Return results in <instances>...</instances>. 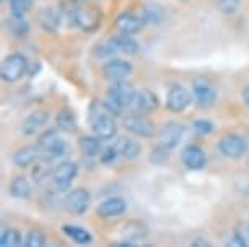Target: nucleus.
Segmentation results:
<instances>
[{"mask_svg":"<svg viewBox=\"0 0 249 247\" xmlns=\"http://www.w3.org/2000/svg\"><path fill=\"white\" fill-rule=\"evenodd\" d=\"M8 28H10L13 34L20 36V38L26 36L28 31H30V26H28L25 16H17V15H10V18H8Z\"/></svg>","mask_w":249,"mask_h":247,"instance_id":"31","label":"nucleus"},{"mask_svg":"<svg viewBox=\"0 0 249 247\" xmlns=\"http://www.w3.org/2000/svg\"><path fill=\"white\" fill-rule=\"evenodd\" d=\"M28 72V60L23 54L20 52H13L5 60L2 62L0 67V75L2 80L7 83H15L18 80H21Z\"/></svg>","mask_w":249,"mask_h":247,"instance_id":"4","label":"nucleus"},{"mask_svg":"<svg viewBox=\"0 0 249 247\" xmlns=\"http://www.w3.org/2000/svg\"><path fill=\"white\" fill-rule=\"evenodd\" d=\"M41 158V148L37 145H30V147H23L20 150H17L13 153V163L18 167H30L35 163H37V160Z\"/></svg>","mask_w":249,"mask_h":247,"instance_id":"20","label":"nucleus"},{"mask_svg":"<svg viewBox=\"0 0 249 247\" xmlns=\"http://www.w3.org/2000/svg\"><path fill=\"white\" fill-rule=\"evenodd\" d=\"M114 113L107 108L105 102H91L88 109V119H90L91 129L98 138L101 140H111L117 133V124Z\"/></svg>","mask_w":249,"mask_h":247,"instance_id":"1","label":"nucleus"},{"mask_svg":"<svg viewBox=\"0 0 249 247\" xmlns=\"http://www.w3.org/2000/svg\"><path fill=\"white\" fill-rule=\"evenodd\" d=\"M49 114L44 109H36L31 114L26 115V119L21 124V133L25 137H33V135L39 133V130L48 124Z\"/></svg>","mask_w":249,"mask_h":247,"instance_id":"16","label":"nucleus"},{"mask_svg":"<svg viewBox=\"0 0 249 247\" xmlns=\"http://www.w3.org/2000/svg\"><path fill=\"white\" fill-rule=\"evenodd\" d=\"M182 135H184V125L181 122H168L164 124L158 132V147L164 148V150H173L179 145V142L182 140Z\"/></svg>","mask_w":249,"mask_h":247,"instance_id":"6","label":"nucleus"},{"mask_svg":"<svg viewBox=\"0 0 249 247\" xmlns=\"http://www.w3.org/2000/svg\"><path fill=\"white\" fill-rule=\"evenodd\" d=\"M69 20L72 21V25L82 28L85 31H90L100 23V13L93 10V8H73L69 13Z\"/></svg>","mask_w":249,"mask_h":247,"instance_id":"14","label":"nucleus"},{"mask_svg":"<svg viewBox=\"0 0 249 247\" xmlns=\"http://www.w3.org/2000/svg\"><path fill=\"white\" fill-rule=\"evenodd\" d=\"M132 72H134V65L129 60H122V59H112L109 62H106L105 67H103V75L111 83L127 80L132 75Z\"/></svg>","mask_w":249,"mask_h":247,"instance_id":"11","label":"nucleus"},{"mask_svg":"<svg viewBox=\"0 0 249 247\" xmlns=\"http://www.w3.org/2000/svg\"><path fill=\"white\" fill-rule=\"evenodd\" d=\"M191 247H212V246H210L209 242L204 241V239H196L194 242H192Z\"/></svg>","mask_w":249,"mask_h":247,"instance_id":"39","label":"nucleus"},{"mask_svg":"<svg viewBox=\"0 0 249 247\" xmlns=\"http://www.w3.org/2000/svg\"><path fill=\"white\" fill-rule=\"evenodd\" d=\"M90 202H91V195L83 187H77V189L70 190L64 198L65 208H67L72 215H77V216L83 215V213L87 212L88 207H90Z\"/></svg>","mask_w":249,"mask_h":247,"instance_id":"8","label":"nucleus"},{"mask_svg":"<svg viewBox=\"0 0 249 247\" xmlns=\"http://www.w3.org/2000/svg\"><path fill=\"white\" fill-rule=\"evenodd\" d=\"M12 15L26 16V13L33 8V0H8Z\"/></svg>","mask_w":249,"mask_h":247,"instance_id":"33","label":"nucleus"},{"mask_svg":"<svg viewBox=\"0 0 249 247\" xmlns=\"http://www.w3.org/2000/svg\"><path fill=\"white\" fill-rule=\"evenodd\" d=\"M227 247H249V244H246V242H244L238 234H233V236L228 239Z\"/></svg>","mask_w":249,"mask_h":247,"instance_id":"37","label":"nucleus"},{"mask_svg":"<svg viewBox=\"0 0 249 247\" xmlns=\"http://www.w3.org/2000/svg\"><path fill=\"white\" fill-rule=\"evenodd\" d=\"M192 130L197 133V135H209L212 133L213 130V122L209 119H196L192 122Z\"/></svg>","mask_w":249,"mask_h":247,"instance_id":"35","label":"nucleus"},{"mask_svg":"<svg viewBox=\"0 0 249 247\" xmlns=\"http://www.w3.org/2000/svg\"><path fill=\"white\" fill-rule=\"evenodd\" d=\"M55 124H57V127L62 130V132L72 133L77 130V115H75L72 109L64 108L55 115Z\"/></svg>","mask_w":249,"mask_h":247,"instance_id":"24","label":"nucleus"},{"mask_svg":"<svg viewBox=\"0 0 249 247\" xmlns=\"http://www.w3.org/2000/svg\"><path fill=\"white\" fill-rule=\"evenodd\" d=\"M127 210V202L122 197H111L106 198L98 205L96 215L100 218H116L125 213Z\"/></svg>","mask_w":249,"mask_h":247,"instance_id":"17","label":"nucleus"},{"mask_svg":"<svg viewBox=\"0 0 249 247\" xmlns=\"http://www.w3.org/2000/svg\"><path fill=\"white\" fill-rule=\"evenodd\" d=\"M62 231L67 234L70 239H72L75 244H80V246H87L90 244L93 241L91 234L88 232L85 228L82 226H73V225H64L62 226Z\"/></svg>","mask_w":249,"mask_h":247,"instance_id":"26","label":"nucleus"},{"mask_svg":"<svg viewBox=\"0 0 249 247\" xmlns=\"http://www.w3.org/2000/svg\"><path fill=\"white\" fill-rule=\"evenodd\" d=\"M241 96H243V101L246 102V106H248V108H249V85H248V86H246V88H244V90H243Z\"/></svg>","mask_w":249,"mask_h":247,"instance_id":"40","label":"nucleus"},{"mask_svg":"<svg viewBox=\"0 0 249 247\" xmlns=\"http://www.w3.org/2000/svg\"><path fill=\"white\" fill-rule=\"evenodd\" d=\"M23 237L20 234V231L13 230H5L2 232V237H0V247H23Z\"/></svg>","mask_w":249,"mask_h":247,"instance_id":"29","label":"nucleus"},{"mask_svg":"<svg viewBox=\"0 0 249 247\" xmlns=\"http://www.w3.org/2000/svg\"><path fill=\"white\" fill-rule=\"evenodd\" d=\"M37 18H39V25L44 31L54 33L59 30L60 23H62V12L55 7H44L41 8Z\"/></svg>","mask_w":249,"mask_h":247,"instance_id":"19","label":"nucleus"},{"mask_svg":"<svg viewBox=\"0 0 249 247\" xmlns=\"http://www.w3.org/2000/svg\"><path fill=\"white\" fill-rule=\"evenodd\" d=\"M143 247H150V246H143Z\"/></svg>","mask_w":249,"mask_h":247,"instance_id":"41","label":"nucleus"},{"mask_svg":"<svg viewBox=\"0 0 249 247\" xmlns=\"http://www.w3.org/2000/svg\"><path fill=\"white\" fill-rule=\"evenodd\" d=\"M124 129L140 138H152L155 135V125L140 114H129L124 117Z\"/></svg>","mask_w":249,"mask_h":247,"instance_id":"13","label":"nucleus"},{"mask_svg":"<svg viewBox=\"0 0 249 247\" xmlns=\"http://www.w3.org/2000/svg\"><path fill=\"white\" fill-rule=\"evenodd\" d=\"M218 151L222 153L225 158H228V160H238V158H241L244 153L248 151V142L241 135L228 133L220 138Z\"/></svg>","mask_w":249,"mask_h":247,"instance_id":"5","label":"nucleus"},{"mask_svg":"<svg viewBox=\"0 0 249 247\" xmlns=\"http://www.w3.org/2000/svg\"><path fill=\"white\" fill-rule=\"evenodd\" d=\"M8 190H10L12 197L18 200H26L31 195V184L25 176H17L10 182V185H8Z\"/></svg>","mask_w":249,"mask_h":247,"instance_id":"25","label":"nucleus"},{"mask_svg":"<svg viewBox=\"0 0 249 247\" xmlns=\"http://www.w3.org/2000/svg\"><path fill=\"white\" fill-rule=\"evenodd\" d=\"M192 95L182 85H173L166 95V108L173 114H181L191 104Z\"/></svg>","mask_w":249,"mask_h":247,"instance_id":"9","label":"nucleus"},{"mask_svg":"<svg viewBox=\"0 0 249 247\" xmlns=\"http://www.w3.org/2000/svg\"><path fill=\"white\" fill-rule=\"evenodd\" d=\"M46 234L41 230H30L26 232L23 247H46Z\"/></svg>","mask_w":249,"mask_h":247,"instance_id":"30","label":"nucleus"},{"mask_svg":"<svg viewBox=\"0 0 249 247\" xmlns=\"http://www.w3.org/2000/svg\"><path fill=\"white\" fill-rule=\"evenodd\" d=\"M135 91H137V90H134V86L130 85L127 80H124V82H114L109 86L107 93H106L105 104L114 114H121L125 108L132 106Z\"/></svg>","mask_w":249,"mask_h":247,"instance_id":"2","label":"nucleus"},{"mask_svg":"<svg viewBox=\"0 0 249 247\" xmlns=\"http://www.w3.org/2000/svg\"><path fill=\"white\" fill-rule=\"evenodd\" d=\"M142 26H143L142 18L137 16L132 12H124L116 18V30L122 33V34L134 36L142 30Z\"/></svg>","mask_w":249,"mask_h":247,"instance_id":"18","label":"nucleus"},{"mask_svg":"<svg viewBox=\"0 0 249 247\" xmlns=\"http://www.w3.org/2000/svg\"><path fill=\"white\" fill-rule=\"evenodd\" d=\"M181 161L187 169L199 171V169H204L207 165V155L200 147L187 145L184 150L181 151Z\"/></svg>","mask_w":249,"mask_h":247,"instance_id":"15","label":"nucleus"},{"mask_svg":"<svg viewBox=\"0 0 249 247\" xmlns=\"http://www.w3.org/2000/svg\"><path fill=\"white\" fill-rule=\"evenodd\" d=\"M78 148L88 156H96L101 155L103 147H101V138L98 137H82L78 140Z\"/></svg>","mask_w":249,"mask_h":247,"instance_id":"28","label":"nucleus"},{"mask_svg":"<svg viewBox=\"0 0 249 247\" xmlns=\"http://www.w3.org/2000/svg\"><path fill=\"white\" fill-rule=\"evenodd\" d=\"M111 247H139L135 242L132 241H121V242H116V244H112Z\"/></svg>","mask_w":249,"mask_h":247,"instance_id":"38","label":"nucleus"},{"mask_svg":"<svg viewBox=\"0 0 249 247\" xmlns=\"http://www.w3.org/2000/svg\"><path fill=\"white\" fill-rule=\"evenodd\" d=\"M37 147H39L41 151L53 161L65 158L70 151L69 143L65 142L62 137H59V133L53 129L44 130V132L37 137Z\"/></svg>","mask_w":249,"mask_h":247,"instance_id":"3","label":"nucleus"},{"mask_svg":"<svg viewBox=\"0 0 249 247\" xmlns=\"http://www.w3.org/2000/svg\"><path fill=\"white\" fill-rule=\"evenodd\" d=\"M93 54H95V57L98 59V60H112V59H117V50H116V48L112 46L109 41L107 43H105V44H98L96 48H95V50H93Z\"/></svg>","mask_w":249,"mask_h":247,"instance_id":"32","label":"nucleus"},{"mask_svg":"<svg viewBox=\"0 0 249 247\" xmlns=\"http://www.w3.org/2000/svg\"><path fill=\"white\" fill-rule=\"evenodd\" d=\"M109 43L114 46L116 50L119 54H127V55H134L139 52L140 46L137 41L134 39V36H129V34H116L114 38L109 39Z\"/></svg>","mask_w":249,"mask_h":247,"instance_id":"21","label":"nucleus"},{"mask_svg":"<svg viewBox=\"0 0 249 247\" xmlns=\"http://www.w3.org/2000/svg\"><path fill=\"white\" fill-rule=\"evenodd\" d=\"M117 156H119V151H117L116 145L114 147L103 148V151H101V161L106 163V165H109V163H114Z\"/></svg>","mask_w":249,"mask_h":247,"instance_id":"36","label":"nucleus"},{"mask_svg":"<svg viewBox=\"0 0 249 247\" xmlns=\"http://www.w3.org/2000/svg\"><path fill=\"white\" fill-rule=\"evenodd\" d=\"M78 174V165L73 161H60L53 169V184L57 189H69Z\"/></svg>","mask_w":249,"mask_h":247,"instance_id":"7","label":"nucleus"},{"mask_svg":"<svg viewBox=\"0 0 249 247\" xmlns=\"http://www.w3.org/2000/svg\"><path fill=\"white\" fill-rule=\"evenodd\" d=\"M241 0H217V8L223 15H234L239 10Z\"/></svg>","mask_w":249,"mask_h":247,"instance_id":"34","label":"nucleus"},{"mask_svg":"<svg viewBox=\"0 0 249 247\" xmlns=\"http://www.w3.org/2000/svg\"><path fill=\"white\" fill-rule=\"evenodd\" d=\"M192 99L199 108L209 109L217 101V90L205 80H196L192 83Z\"/></svg>","mask_w":249,"mask_h":247,"instance_id":"10","label":"nucleus"},{"mask_svg":"<svg viewBox=\"0 0 249 247\" xmlns=\"http://www.w3.org/2000/svg\"><path fill=\"white\" fill-rule=\"evenodd\" d=\"M140 18H142L143 25L157 26V25H160V23H163V20H164V10L160 5H157V3H153V5H147L143 8Z\"/></svg>","mask_w":249,"mask_h":247,"instance_id":"27","label":"nucleus"},{"mask_svg":"<svg viewBox=\"0 0 249 247\" xmlns=\"http://www.w3.org/2000/svg\"><path fill=\"white\" fill-rule=\"evenodd\" d=\"M158 104H160L158 98L152 90H148V88H140V90L135 91V96H134V101L130 108L135 111V114L148 115L158 109Z\"/></svg>","mask_w":249,"mask_h":247,"instance_id":"12","label":"nucleus"},{"mask_svg":"<svg viewBox=\"0 0 249 247\" xmlns=\"http://www.w3.org/2000/svg\"><path fill=\"white\" fill-rule=\"evenodd\" d=\"M116 148L119 151V155L125 160H135L140 153H142V145L134 138L122 137L116 142Z\"/></svg>","mask_w":249,"mask_h":247,"instance_id":"22","label":"nucleus"},{"mask_svg":"<svg viewBox=\"0 0 249 247\" xmlns=\"http://www.w3.org/2000/svg\"><path fill=\"white\" fill-rule=\"evenodd\" d=\"M148 234V228L145 223L139 221V220H130L122 228V236L125 237V241H139L143 239L145 236Z\"/></svg>","mask_w":249,"mask_h":247,"instance_id":"23","label":"nucleus"}]
</instances>
